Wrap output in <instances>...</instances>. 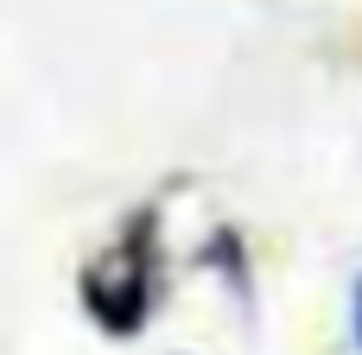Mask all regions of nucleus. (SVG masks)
<instances>
[{"label":"nucleus","mask_w":362,"mask_h":355,"mask_svg":"<svg viewBox=\"0 0 362 355\" xmlns=\"http://www.w3.org/2000/svg\"><path fill=\"white\" fill-rule=\"evenodd\" d=\"M159 267H165L159 222L153 216H127V229L83 267L76 299L108 337H134V330H146V318L159 305Z\"/></svg>","instance_id":"1"},{"label":"nucleus","mask_w":362,"mask_h":355,"mask_svg":"<svg viewBox=\"0 0 362 355\" xmlns=\"http://www.w3.org/2000/svg\"><path fill=\"white\" fill-rule=\"evenodd\" d=\"M356 349H362V292H356Z\"/></svg>","instance_id":"2"}]
</instances>
